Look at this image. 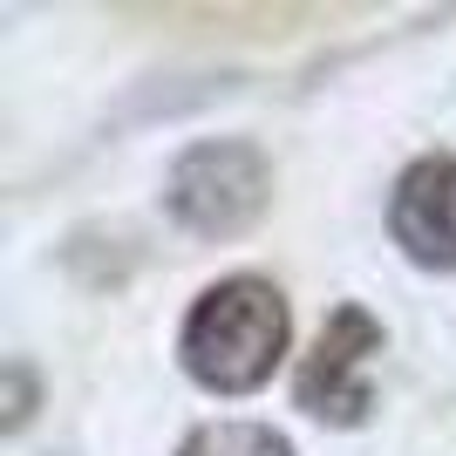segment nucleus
Wrapping results in <instances>:
<instances>
[{
  "label": "nucleus",
  "mask_w": 456,
  "mask_h": 456,
  "mask_svg": "<svg viewBox=\"0 0 456 456\" xmlns=\"http://www.w3.org/2000/svg\"><path fill=\"white\" fill-rule=\"evenodd\" d=\"M286 334H293V314H286L280 286L259 280V273H232V280L205 286L191 300L184 334H177V362L211 395H252V388L273 381Z\"/></svg>",
  "instance_id": "1"
},
{
  "label": "nucleus",
  "mask_w": 456,
  "mask_h": 456,
  "mask_svg": "<svg viewBox=\"0 0 456 456\" xmlns=\"http://www.w3.org/2000/svg\"><path fill=\"white\" fill-rule=\"evenodd\" d=\"M164 205H171V218L184 232H198V239H239V232H252L259 211L273 205V164L246 136L191 143L171 164Z\"/></svg>",
  "instance_id": "2"
},
{
  "label": "nucleus",
  "mask_w": 456,
  "mask_h": 456,
  "mask_svg": "<svg viewBox=\"0 0 456 456\" xmlns=\"http://www.w3.org/2000/svg\"><path fill=\"white\" fill-rule=\"evenodd\" d=\"M375 354H381V321L354 300L334 306V321L321 327V341H314V354L300 368V409L321 422H341V429L368 422V409H375L368 362Z\"/></svg>",
  "instance_id": "3"
},
{
  "label": "nucleus",
  "mask_w": 456,
  "mask_h": 456,
  "mask_svg": "<svg viewBox=\"0 0 456 456\" xmlns=\"http://www.w3.org/2000/svg\"><path fill=\"white\" fill-rule=\"evenodd\" d=\"M388 232L416 266L456 273V157H422L402 171L388 198Z\"/></svg>",
  "instance_id": "4"
},
{
  "label": "nucleus",
  "mask_w": 456,
  "mask_h": 456,
  "mask_svg": "<svg viewBox=\"0 0 456 456\" xmlns=\"http://www.w3.org/2000/svg\"><path fill=\"white\" fill-rule=\"evenodd\" d=\"M177 456H293V443L273 422H205L184 436Z\"/></svg>",
  "instance_id": "5"
},
{
  "label": "nucleus",
  "mask_w": 456,
  "mask_h": 456,
  "mask_svg": "<svg viewBox=\"0 0 456 456\" xmlns=\"http://www.w3.org/2000/svg\"><path fill=\"white\" fill-rule=\"evenodd\" d=\"M35 416V375H28V362L7 368V429H20V422Z\"/></svg>",
  "instance_id": "6"
}]
</instances>
